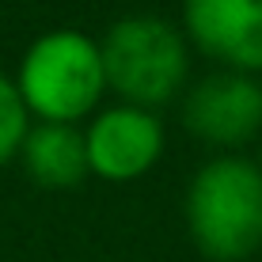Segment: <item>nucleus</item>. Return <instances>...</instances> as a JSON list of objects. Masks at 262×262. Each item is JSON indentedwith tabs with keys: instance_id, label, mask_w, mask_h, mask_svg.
I'll list each match as a JSON object with an SVG mask.
<instances>
[{
	"instance_id": "nucleus-5",
	"label": "nucleus",
	"mask_w": 262,
	"mask_h": 262,
	"mask_svg": "<svg viewBox=\"0 0 262 262\" xmlns=\"http://www.w3.org/2000/svg\"><path fill=\"white\" fill-rule=\"evenodd\" d=\"M88 171L106 183H133L156 167L164 152V125L141 106H111L84 129Z\"/></svg>"
},
{
	"instance_id": "nucleus-4",
	"label": "nucleus",
	"mask_w": 262,
	"mask_h": 262,
	"mask_svg": "<svg viewBox=\"0 0 262 262\" xmlns=\"http://www.w3.org/2000/svg\"><path fill=\"white\" fill-rule=\"evenodd\" d=\"M183 122L216 148L247 144L262 133V84L247 72H213L183 99Z\"/></svg>"
},
{
	"instance_id": "nucleus-6",
	"label": "nucleus",
	"mask_w": 262,
	"mask_h": 262,
	"mask_svg": "<svg viewBox=\"0 0 262 262\" xmlns=\"http://www.w3.org/2000/svg\"><path fill=\"white\" fill-rule=\"evenodd\" d=\"M186 34L228 72H262V0H183Z\"/></svg>"
},
{
	"instance_id": "nucleus-3",
	"label": "nucleus",
	"mask_w": 262,
	"mask_h": 262,
	"mask_svg": "<svg viewBox=\"0 0 262 262\" xmlns=\"http://www.w3.org/2000/svg\"><path fill=\"white\" fill-rule=\"evenodd\" d=\"M106 88H114L125 106H164L186 84V42L160 15H125L99 42Z\"/></svg>"
},
{
	"instance_id": "nucleus-1",
	"label": "nucleus",
	"mask_w": 262,
	"mask_h": 262,
	"mask_svg": "<svg viewBox=\"0 0 262 262\" xmlns=\"http://www.w3.org/2000/svg\"><path fill=\"white\" fill-rule=\"evenodd\" d=\"M186 228L205 258L239 262L262 247V167L221 156L186 190Z\"/></svg>"
},
{
	"instance_id": "nucleus-7",
	"label": "nucleus",
	"mask_w": 262,
	"mask_h": 262,
	"mask_svg": "<svg viewBox=\"0 0 262 262\" xmlns=\"http://www.w3.org/2000/svg\"><path fill=\"white\" fill-rule=\"evenodd\" d=\"M19 156H23L27 175L34 183L50 186V190L76 186L88 175V148H84V133L76 125L42 122L34 129H27Z\"/></svg>"
},
{
	"instance_id": "nucleus-2",
	"label": "nucleus",
	"mask_w": 262,
	"mask_h": 262,
	"mask_svg": "<svg viewBox=\"0 0 262 262\" xmlns=\"http://www.w3.org/2000/svg\"><path fill=\"white\" fill-rule=\"evenodd\" d=\"M15 88L27 114L72 125L76 118L92 114L99 95L106 92L99 42L80 31H50L34 38L19 61Z\"/></svg>"
},
{
	"instance_id": "nucleus-8",
	"label": "nucleus",
	"mask_w": 262,
	"mask_h": 262,
	"mask_svg": "<svg viewBox=\"0 0 262 262\" xmlns=\"http://www.w3.org/2000/svg\"><path fill=\"white\" fill-rule=\"evenodd\" d=\"M27 106H23V95L19 88H15V80H8L4 72H0V164H8V160L15 156V152L23 148V137H27Z\"/></svg>"
}]
</instances>
